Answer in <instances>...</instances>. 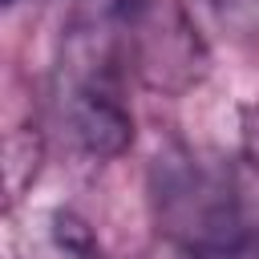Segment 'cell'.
I'll use <instances>...</instances> for the list:
<instances>
[{"label": "cell", "mask_w": 259, "mask_h": 259, "mask_svg": "<svg viewBox=\"0 0 259 259\" xmlns=\"http://www.w3.org/2000/svg\"><path fill=\"white\" fill-rule=\"evenodd\" d=\"M243 142H247V154H251V162L259 166V109H251V113H247V125H243Z\"/></svg>", "instance_id": "3957f363"}, {"label": "cell", "mask_w": 259, "mask_h": 259, "mask_svg": "<svg viewBox=\"0 0 259 259\" xmlns=\"http://www.w3.org/2000/svg\"><path fill=\"white\" fill-rule=\"evenodd\" d=\"M162 219L166 227L194 251V255H214V251H231L243 219H239V198L231 178L198 166V162H178L170 166V174L162 178Z\"/></svg>", "instance_id": "6da1fadb"}, {"label": "cell", "mask_w": 259, "mask_h": 259, "mask_svg": "<svg viewBox=\"0 0 259 259\" xmlns=\"http://www.w3.org/2000/svg\"><path fill=\"white\" fill-rule=\"evenodd\" d=\"M61 113L81 150L109 158L130 142V113L121 105L109 53L101 45L85 49V61L69 69V85L61 97Z\"/></svg>", "instance_id": "7a4b0ae2"}, {"label": "cell", "mask_w": 259, "mask_h": 259, "mask_svg": "<svg viewBox=\"0 0 259 259\" xmlns=\"http://www.w3.org/2000/svg\"><path fill=\"white\" fill-rule=\"evenodd\" d=\"M8 4H16V0H8Z\"/></svg>", "instance_id": "277c9868"}]
</instances>
